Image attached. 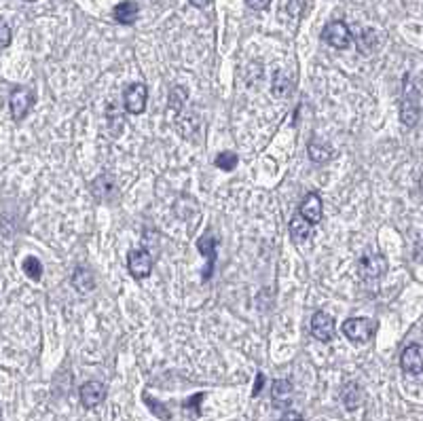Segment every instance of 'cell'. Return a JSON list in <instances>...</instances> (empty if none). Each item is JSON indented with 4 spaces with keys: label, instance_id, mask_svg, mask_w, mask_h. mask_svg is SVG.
<instances>
[{
    "label": "cell",
    "instance_id": "obj_3",
    "mask_svg": "<svg viewBox=\"0 0 423 421\" xmlns=\"http://www.w3.org/2000/svg\"><path fill=\"white\" fill-rule=\"evenodd\" d=\"M153 256L148 250L144 248H138V250H132L127 254V269L132 273V277L136 279H146L151 273H153Z\"/></svg>",
    "mask_w": 423,
    "mask_h": 421
},
{
    "label": "cell",
    "instance_id": "obj_17",
    "mask_svg": "<svg viewBox=\"0 0 423 421\" xmlns=\"http://www.w3.org/2000/svg\"><path fill=\"white\" fill-rule=\"evenodd\" d=\"M199 250H201V254H207V258H209V269L203 275V277H209L212 275V267H214V256H216V252H214V240H212L209 233L199 240Z\"/></svg>",
    "mask_w": 423,
    "mask_h": 421
},
{
    "label": "cell",
    "instance_id": "obj_9",
    "mask_svg": "<svg viewBox=\"0 0 423 421\" xmlns=\"http://www.w3.org/2000/svg\"><path fill=\"white\" fill-rule=\"evenodd\" d=\"M358 271L364 279H379L387 271V258L383 254H366L358 263Z\"/></svg>",
    "mask_w": 423,
    "mask_h": 421
},
{
    "label": "cell",
    "instance_id": "obj_4",
    "mask_svg": "<svg viewBox=\"0 0 423 421\" xmlns=\"http://www.w3.org/2000/svg\"><path fill=\"white\" fill-rule=\"evenodd\" d=\"M298 216H303L309 225H317L324 216V203L317 193H307L298 205Z\"/></svg>",
    "mask_w": 423,
    "mask_h": 421
},
{
    "label": "cell",
    "instance_id": "obj_25",
    "mask_svg": "<svg viewBox=\"0 0 423 421\" xmlns=\"http://www.w3.org/2000/svg\"><path fill=\"white\" fill-rule=\"evenodd\" d=\"M190 5H195L197 9H205V7H209L212 5V0H188Z\"/></svg>",
    "mask_w": 423,
    "mask_h": 421
},
{
    "label": "cell",
    "instance_id": "obj_10",
    "mask_svg": "<svg viewBox=\"0 0 423 421\" xmlns=\"http://www.w3.org/2000/svg\"><path fill=\"white\" fill-rule=\"evenodd\" d=\"M400 366L404 373L408 375H421L423 368V354H421V345L419 343H410L404 347L402 356H400Z\"/></svg>",
    "mask_w": 423,
    "mask_h": 421
},
{
    "label": "cell",
    "instance_id": "obj_24",
    "mask_svg": "<svg viewBox=\"0 0 423 421\" xmlns=\"http://www.w3.org/2000/svg\"><path fill=\"white\" fill-rule=\"evenodd\" d=\"M279 421H305L303 419V415L300 413H296V410H288V413H284L282 415V419Z\"/></svg>",
    "mask_w": 423,
    "mask_h": 421
},
{
    "label": "cell",
    "instance_id": "obj_8",
    "mask_svg": "<svg viewBox=\"0 0 423 421\" xmlns=\"http://www.w3.org/2000/svg\"><path fill=\"white\" fill-rule=\"evenodd\" d=\"M34 104V95L26 89V87H18L11 91V99H9V109H11V115L15 121H22L28 111L32 109Z\"/></svg>",
    "mask_w": 423,
    "mask_h": 421
},
{
    "label": "cell",
    "instance_id": "obj_14",
    "mask_svg": "<svg viewBox=\"0 0 423 421\" xmlns=\"http://www.w3.org/2000/svg\"><path fill=\"white\" fill-rule=\"evenodd\" d=\"M307 153H309V159H311L313 163H328V161L335 157L333 146H328V144L322 142V140H311Z\"/></svg>",
    "mask_w": 423,
    "mask_h": 421
},
{
    "label": "cell",
    "instance_id": "obj_19",
    "mask_svg": "<svg viewBox=\"0 0 423 421\" xmlns=\"http://www.w3.org/2000/svg\"><path fill=\"white\" fill-rule=\"evenodd\" d=\"M343 402L349 410H356L360 406V387L356 383H349L345 389H343Z\"/></svg>",
    "mask_w": 423,
    "mask_h": 421
},
{
    "label": "cell",
    "instance_id": "obj_1",
    "mask_svg": "<svg viewBox=\"0 0 423 421\" xmlns=\"http://www.w3.org/2000/svg\"><path fill=\"white\" fill-rule=\"evenodd\" d=\"M421 117V85L419 81H404V93L400 99V121L406 127H415Z\"/></svg>",
    "mask_w": 423,
    "mask_h": 421
},
{
    "label": "cell",
    "instance_id": "obj_5",
    "mask_svg": "<svg viewBox=\"0 0 423 421\" xmlns=\"http://www.w3.org/2000/svg\"><path fill=\"white\" fill-rule=\"evenodd\" d=\"M125 111L130 115H142L144 109H146V99H148V89L144 83H132L127 89H125Z\"/></svg>",
    "mask_w": 423,
    "mask_h": 421
},
{
    "label": "cell",
    "instance_id": "obj_26",
    "mask_svg": "<svg viewBox=\"0 0 423 421\" xmlns=\"http://www.w3.org/2000/svg\"><path fill=\"white\" fill-rule=\"evenodd\" d=\"M263 379H265V377H263V375H258V383L254 385V396H256V394H261V387H263Z\"/></svg>",
    "mask_w": 423,
    "mask_h": 421
},
{
    "label": "cell",
    "instance_id": "obj_16",
    "mask_svg": "<svg viewBox=\"0 0 423 421\" xmlns=\"http://www.w3.org/2000/svg\"><path fill=\"white\" fill-rule=\"evenodd\" d=\"M271 398H273V404H275V406H279V408L288 406L290 400H292V383L286 381V379L275 381V383H273V389H271Z\"/></svg>",
    "mask_w": 423,
    "mask_h": 421
},
{
    "label": "cell",
    "instance_id": "obj_7",
    "mask_svg": "<svg viewBox=\"0 0 423 421\" xmlns=\"http://www.w3.org/2000/svg\"><path fill=\"white\" fill-rule=\"evenodd\" d=\"M311 335L317 341H322V343L333 341V337H335V318H333V315H328L324 311L313 313V318H311Z\"/></svg>",
    "mask_w": 423,
    "mask_h": 421
},
{
    "label": "cell",
    "instance_id": "obj_27",
    "mask_svg": "<svg viewBox=\"0 0 423 421\" xmlns=\"http://www.w3.org/2000/svg\"><path fill=\"white\" fill-rule=\"evenodd\" d=\"M26 3H34V0H26Z\"/></svg>",
    "mask_w": 423,
    "mask_h": 421
},
{
    "label": "cell",
    "instance_id": "obj_22",
    "mask_svg": "<svg viewBox=\"0 0 423 421\" xmlns=\"http://www.w3.org/2000/svg\"><path fill=\"white\" fill-rule=\"evenodd\" d=\"M288 87H290V85H288V81L284 78V74H277V78H275V83H273V89H271V91H273L277 97H284V95H286V91H288Z\"/></svg>",
    "mask_w": 423,
    "mask_h": 421
},
{
    "label": "cell",
    "instance_id": "obj_6",
    "mask_svg": "<svg viewBox=\"0 0 423 421\" xmlns=\"http://www.w3.org/2000/svg\"><path fill=\"white\" fill-rule=\"evenodd\" d=\"M322 41L328 43L335 49H347L352 45V32L347 28V24L343 22H331L324 32H322Z\"/></svg>",
    "mask_w": 423,
    "mask_h": 421
},
{
    "label": "cell",
    "instance_id": "obj_23",
    "mask_svg": "<svg viewBox=\"0 0 423 421\" xmlns=\"http://www.w3.org/2000/svg\"><path fill=\"white\" fill-rule=\"evenodd\" d=\"M246 3H248V7L254 9V11H265V9L271 5V0H246Z\"/></svg>",
    "mask_w": 423,
    "mask_h": 421
},
{
    "label": "cell",
    "instance_id": "obj_15",
    "mask_svg": "<svg viewBox=\"0 0 423 421\" xmlns=\"http://www.w3.org/2000/svg\"><path fill=\"white\" fill-rule=\"evenodd\" d=\"M72 286L81 294H87L95 288V275L87 267H76V271L72 273Z\"/></svg>",
    "mask_w": 423,
    "mask_h": 421
},
{
    "label": "cell",
    "instance_id": "obj_18",
    "mask_svg": "<svg viewBox=\"0 0 423 421\" xmlns=\"http://www.w3.org/2000/svg\"><path fill=\"white\" fill-rule=\"evenodd\" d=\"M22 267H24V273H26L32 282H39V279L43 277V265H41V261H39L36 256H28Z\"/></svg>",
    "mask_w": 423,
    "mask_h": 421
},
{
    "label": "cell",
    "instance_id": "obj_28",
    "mask_svg": "<svg viewBox=\"0 0 423 421\" xmlns=\"http://www.w3.org/2000/svg\"><path fill=\"white\" fill-rule=\"evenodd\" d=\"M0 415H3V410H0Z\"/></svg>",
    "mask_w": 423,
    "mask_h": 421
},
{
    "label": "cell",
    "instance_id": "obj_20",
    "mask_svg": "<svg viewBox=\"0 0 423 421\" xmlns=\"http://www.w3.org/2000/svg\"><path fill=\"white\" fill-rule=\"evenodd\" d=\"M237 163H240V157L231 151H225L216 157V167H221L225 172H233L237 167Z\"/></svg>",
    "mask_w": 423,
    "mask_h": 421
},
{
    "label": "cell",
    "instance_id": "obj_13",
    "mask_svg": "<svg viewBox=\"0 0 423 421\" xmlns=\"http://www.w3.org/2000/svg\"><path fill=\"white\" fill-rule=\"evenodd\" d=\"M113 15H115V20H117L119 24H123V26H132V24L138 20L140 9H138V5L134 3V0H123V3H119V5L115 7Z\"/></svg>",
    "mask_w": 423,
    "mask_h": 421
},
{
    "label": "cell",
    "instance_id": "obj_2",
    "mask_svg": "<svg viewBox=\"0 0 423 421\" xmlns=\"http://www.w3.org/2000/svg\"><path fill=\"white\" fill-rule=\"evenodd\" d=\"M379 322L375 318H349L343 322L341 331L352 343H368L377 333Z\"/></svg>",
    "mask_w": 423,
    "mask_h": 421
},
{
    "label": "cell",
    "instance_id": "obj_12",
    "mask_svg": "<svg viewBox=\"0 0 423 421\" xmlns=\"http://www.w3.org/2000/svg\"><path fill=\"white\" fill-rule=\"evenodd\" d=\"M288 231H290V240H292L296 246H303V244H307V242L313 237V225H309L303 216H294V219L290 221Z\"/></svg>",
    "mask_w": 423,
    "mask_h": 421
},
{
    "label": "cell",
    "instance_id": "obj_11",
    "mask_svg": "<svg viewBox=\"0 0 423 421\" xmlns=\"http://www.w3.org/2000/svg\"><path fill=\"white\" fill-rule=\"evenodd\" d=\"M81 402L85 408H95L97 404L104 402L106 398V387L99 383V381H87L83 387H81Z\"/></svg>",
    "mask_w": 423,
    "mask_h": 421
},
{
    "label": "cell",
    "instance_id": "obj_21",
    "mask_svg": "<svg viewBox=\"0 0 423 421\" xmlns=\"http://www.w3.org/2000/svg\"><path fill=\"white\" fill-rule=\"evenodd\" d=\"M9 45H11V28L3 18H0V49H5Z\"/></svg>",
    "mask_w": 423,
    "mask_h": 421
}]
</instances>
